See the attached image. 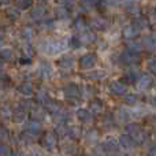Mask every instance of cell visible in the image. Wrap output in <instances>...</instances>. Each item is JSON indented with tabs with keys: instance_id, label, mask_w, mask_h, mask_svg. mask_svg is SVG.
<instances>
[{
	"instance_id": "cell-16",
	"label": "cell",
	"mask_w": 156,
	"mask_h": 156,
	"mask_svg": "<svg viewBox=\"0 0 156 156\" xmlns=\"http://www.w3.org/2000/svg\"><path fill=\"white\" fill-rule=\"evenodd\" d=\"M45 14H47V8L44 7L43 4H37V5H32L30 7V18L33 21H40V19L45 18Z\"/></svg>"
},
{
	"instance_id": "cell-28",
	"label": "cell",
	"mask_w": 156,
	"mask_h": 156,
	"mask_svg": "<svg viewBox=\"0 0 156 156\" xmlns=\"http://www.w3.org/2000/svg\"><path fill=\"white\" fill-rule=\"evenodd\" d=\"M103 105H104V103H103L100 99L94 97V99L90 101V105H89V111L92 112V115H93V116H96L97 114H100V112L103 111Z\"/></svg>"
},
{
	"instance_id": "cell-48",
	"label": "cell",
	"mask_w": 156,
	"mask_h": 156,
	"mask_svg": "<svg viewBox=\"0 0 156 156\" xmlns=\"http://www.w3.org/2000/svg\"><path fill=\"white\" fill-rule=\"evenodd\" d=\"M22 54H23V56L32 58L33 55H34L32 45H30V44H23V45H22Z\"/></svg>"
},
{
	"instance_id": "cell-33",
	"label": "cell",
	"mask_w": 156,
	"mask_h": 156,
	"mask_svg": "<svg viewBox=\"0 0 156 156\" xmlns=\"http://www.w3.org/2000/svg\"><path fill=\"white\" fill-rule=\"evenodd\" d=\"M48 99H49V94L45 89H38L34 94V100H36V103H38V104H44Z\"/></svg>"
},
{
	"instance_id": "cell-43",
	"label": "cell",
	"mask_w": 156,
	"mask_h": 156,
	"mask_svg": "<svg viewBox=\"0 0 156 156\" xmlns=\"http://www.w3.org/2000/svg\"><path fill=\"white\" fill-rule=\"evenodd\" d=\"M33 29L32 27H29V26H25V27H22L21 29V37L23 38V40H32V37H33Z\"/></svg>"
},
{
	"instance_id": "cell-17",
	"label": "cell",
	"mask_w": 156,
	"mask_h": 156,
	"mask_svg": "<svg viewBox=\"0 0 156 156\" xmlns=\"http://www.w3.org/2000/svg\"><path fill=\"white\" fill-rule=\"evenodd\" d=\"M81 45H92L97 41V34L93 32V30H85V32L81 33L80 37Z\"/></svg>"
},
{
	"instance_id": "cell-27",
	"label": "cell",
	"mask_w": 156,
	"mask_h": 156,
	"mask_svg": "<svg viewBox=\"0 0 156 156\" xmlns=\"http://www.w3.org/2000/svg\"><path fill=\"white\" fill-rule=\"evenodd\" d=\"M66 137L70 138V140H73V141L80 140V138L82 137V130H81L78 126H67Z\"/></svg>"
},
{
	"instance_id": "cell-1",
	"label": "cell",
	"mask_w": 156,
	"mask_h": 156,
	"mask_svg": "<svg viewBox=\"0 0 156 156\" xmlns=\"http://www.w3.org/2000/svg\"><path fill=\"white\" fill-rule=\"evenodd\" d=\"M125 129H126V134H129L134 145H143L148 140V133L136 122H127Z\"/></svg>"
},
{
	"instance_id": "cell-35",
	"label": "cell",
	"mask_w": 156,
	"mask_h": 156,
	"mask_svg": "<svg viewBox=\"0 0 156 156\" xmlns=\"http://www.w3.org/2000/svg\"><path fill=\"white\" fill-rule=\"evenodd\" d=\"M5 15H7V18L12 22L18 21L19 16H21V10H18L16 7H8L7 10H5Z\"/></svg>"
},
{
	"instance_id": "cell-6",
	"label": "cell",
	"mask_w": 156,
	"mask_h": 156,
	"mask_svg": "<svg viewBox=\"0 0 156 156\" xmlns=\"http://www.w3.org/2000/svg\"><path fill=\"white\" fill-rule=\"evenodd\" d=\"M41 145L44 147V149H47V151H49V152L55 151V148H56V145H58V137H56V134H55L54 132H47L43 136Z\"/></svg>"
},
{
	"instance_id": "cell-59",
	"label": "cell",
	"mask_w": 156,
	"mask_h": 156,
	"mask_svg": "<svg viewBox=\"0 0 156 156\" xmlns=\"http://www.w3.org/2000/svg\"><path fill=\"white\" fill-rule=\"evenodd\" d=\"M11 3V0H0V7H7Z\"/></svg>"
},
{
	"instance_id": "cell-62",
	"label": "cell",
	"mask_w": 156,
	"mask_h": 156,
	"mask_svg": "<svg viewBox=\"0 0 156 156\" xmlns=\"http://www.w3.org/2000/svg\"><path fill=\"white\" fill-rule=\"evenodd\" d=\"M40 3H47V2H49V0H38Z\"/></svg>"
},
{
	"instance_id": "cell-7",
	"label": "cell",
	"mask_w": 156,
	"mask_h": 156,
	"mask_svg": "<svg viewBox=\"0 0 156 156\" xmlns=\"http://www.w3.org/2000/svg\"><path fill=\"white\" fill-rule=\"evenodd\" d=\"M62 92H63L66 99H69V100H76L81 96V88L74 82L66 83V85L63 86Z\"/></svg>"
},
{
	"instance_id": "cell-15",
	"label": "cell",
	"mask_w": 156,
	"mask_h": 156,
	"mask_svg": "<svg viewBox=\"0 0 156 156\" xmlns=\"http://www.w3.org/2000/svg\"><path fill=\"white\" fill-rule=\"evenodd\" d=\"M76 116L82 125H90L94 119V116L92 115V112L88 108H78L76 112Z\"/></svg>"
},
{
	"instance_id": "cell-45",
	"label": "cell",
	"mask_w": 156,
	"mask_h": 156,
	"mask_svg": "<svg viewBox=\"0 0 156 156\" xmlns=\"http://www.w3.org/2000/svg\"><path fill=\"white\" fill-rule=\"evenodd\" d=\"M18 107H21L22 110H25L27 112V111L32 110L33 101H32V100H29V99H22V100H19V101H18Z\"/></svg>"
},
{
	"instance_id": "cell-24",
	"label": "cell",
	"mask_w": 156,
	"mask_h": 156,
	"mask_svg": "<svg viewBox=\"0 0 156 156\" xmlns=\"http://www.w3.org/2000/svg\"><path fill=\"white\" fill-rule=\"evenodd\" d=\"M54 15L56 19H62L63 21V19L70 18L71 11H70V8L65 7V5H58V7H55V10H54Z\"/></svg>"
},
{
	"instance_id": "cell-44",
	"label": "cell",
	"mask_w": 156,
	"mask_h": 156,
	"mask_svg": "<svg viewBox=\"0 0 156 156\" xmlns=\"http://www.w3.org/2000/svg\"><path fill=\"white\" fill-rule=\"evenodd\" d=\"M11 85V80L8 76H5V74H0V90H4V89L10 88Z\"/></svg>"
},
{
	"instance_id": "cell-26",
	"label": "cell",
	"mask_w": 156,
	"mask_h": 156,
	"mask_svg": "<svg viewBox=\"0 0 156 156\" xmlns=\"http://www.w3.org/2000/svg\"><path fill=\"white\" fill-rule=\"evenodd\" d=\"M118 144H119V147H122V148H125V149H132L136 147L134 143H133V140L129 137V134H126V133H122V134L118 137Z\"/></svg>"
},
{
	"instance_id": "cell-14",
	"label": "cell",
	"mask_w": 156,
	"mask_h": 156,
	"mask_svg": "<svg viewBox=\"0 0 156 156\" xmlns=\"http://www.w3.org/2000/svg\"><path fill=\"white\" fill-rule=\"evenodd\" d=\"M69 121H70V112L67 110H65V108H62L60 111H58L56 114L52 115V122L56 126H59V125H67Z\"/></svg>"
},
{
	"instance_id": "cell-20",
	"label": "cell",
	"mask_w": 156,
	"mask_h": 156,
	"mask_svg": "<svg viewBox=\"0 0 156 156\" xmlns=\"http://www.w3.org/2000/svg\"><path fill=\"white\" fill-rule=\"evenodd\" d=\"M76 65V59L71 55H63V56L59 58L58 60V66H59L62 70H71Z\"/></svg>"
},
{
	"instance_id": "cell-22",
	"label": "cell",
	"mask_w": 156,
	"mask_h": 156,
	"mask_svg": "<svg viewBox=\"0 0 156 156\" xmlns=\"http://www.w3.org/2000/svg\"><path fill=\"white\" fill-rule=\"evenodd\" d=\"M83 140L88 145H96L97 141H99V130L93 129V127L86 130L85 134H83Z\"/></svg>"
},
{
	"instance_id": "cell-39",
	"label": "cell",
	"mask_w": 156,
	"mask_h": 156,
	"mask_svg": "<svg viewBox=\"0 0 156 156\" xmlns=\"http://www.w3.org/2000/svg\"><path fill=\"white\" fill-rule=\"evenodd\" d=\"M11 111L12 108L8 104H2L0 105V118L2 119H10L11 118Z\"/></svg>"
},
{
	"instance_id": "cell-61",
	"label": "cell",
	"mask_w": 156,
	"mask_h": 156,
	"mask_svg": "<svg viewBox=\"0 0 156 156\" xmlns=\"http://www.w3.org/2000/svg\"><path fill=\"white\" fill-rule=\"evenodd\" d=\"M4 47V43H3V40H2V37H0V49Z\"/></svg>"
},
{
	"instance_id": "cell-37",
	"label": "cell",
	"mask_w": 156,
	"mask_h": 156,
	"mask_svg": "<svg viewBox=\"0 0 156 156\" xmlns=\"http://www.w3.org/2000/svg\"><path fill=\"white\" fill-rule=\"evenodd\" d=\"M138 77H140V74H138V71L136 70H130L129 73H126V76H125L123 81L122 82L126 85V83H136V81L138 80Z\"/></svg>"
},
{
	"instance_id": "cell-3",
	"label": "cell",
	"mask_w": 156,
	"mask_h": 156,
	"mask_svg": "<svg viewBox=\"0 0 156 156\" xmlns=\"http://www.w3.org/2000/svg\"><path fill=\"white\" fill-rule=\"evenodd\" d=\"M119 144L114 138H107L96 148V155H118Z\"/></svg>"
},
{
	"instance_id": "cell-9",
	"label": "cell",
	"mask_w": 156,
	"mask_h": 156,
	"mask_svg": "<svg viewBox=\"0 0 156 156\" xmlns=\"http://www.w3.org/2000/svg\"><path fill=\"white\" fill-rule=\"evenodd\" d=\"M37 73H38V76L41 78H44V80H49V78L54 76V66H52V63L48 62V60H41L37 67Z\"/></svg>"
},
{
	"instance_id": "cell-36",
	"label": "cell",
	"mask_w": 156,
	"mask_h": 156,
	"mask_svg": "<svg viewBox=\"0 0 156 156\" xmlns=\"http://www.w3.org/2000/svg\"><path fill=\"white\" fill-rule=\"evenodd\" d=\"M107 76V71L105 70H93L90 71V73L86 74V78L88 80H93V81H97V80H103V78H105Z\"/></svg>"
},
{
	"instance_id": "cell-10",
	"label": "cell",
	"mask_w": 156,
	"mask_h": 156,
	"mask_svg": "<svg viewBox=\"0 0 156 156\" xmlns=\"http://www.w3.org/2000/svg\"><path fill=\"white\" fill-rule=\"evenodd\" d=\"M88 25L93 30H96V32H105V30L110 27V22H108V19L101 18V16H93Z\"/></svg>"
},
{
	"instance_id": "cell-47",
	"label": "cell",
	"mask_w": 156,
	"mask_h": 156,
	"mask_svg": "<svg viewBox=\"0 0 156 156\" xmlns=\"http://www.w3.org/2000/svg\"><path fill=\"white\" fill-rule=\"evenodd\" d=\"M69 45L73 49H78V48H81V41H80V38H78V36H71L70 38H69Z\"/></svg>"
},
{
	"instance_id": "cell-55",
	"label": "cell",
	"mask_w": 156,
	"mask_h": 156,
	"mask_svg": "<svg viewBox=\"0 0 156 156\" xmlns=\"http://www.w3.org/2000/svg\"><path fill=\"white\" fill-rule=\"evenodd\" d=\"M19 63H21V65H32V58L21 56L19 58Z\"/></svg>"
},
{
	"instance_id": "cell-30",
	"label": "cell",
	"mask_w": 156,
	"mask_h": 156,
	"mask_svg": "<svg viewBox=\"0 0 156 156\" xmlns=\"http://www.w3.org/2000/svg\"><path fill=\"white\" fill-rule=\"evenodd\" d=\"M114 116H115L119 122H122V123H127L129 119L132 118V112H130L129 110H126V108H119V110L116 111V115H114Z\"/></svg>"
},
{
	"instance_id": "cell-50",
	"label": "cell",
	"mask_w": 156,
	"mask_h": 156,
	"mask_svg": "<svg viewBox=\"0 0 156 156\" xmlns=\"http://www.w3.org/2000/svg\"><path fill=\"white\" fill-rule=\"evenodd\" d=\"M101 122H103V125H112L114 122H115V116L110 112L104 114V115L101 116Z\"/></svg>"
},
{
	"instance_id": "cell-40",
	"label": "cell",
	"mask_w": 156,
	"mask_h": 156,
	"mask_svg": "<svg viewBox=\"0 0 156 156\" xmlns=\"http://www.w3.org/2000/svg\"><path fill=\"white\" fill-rule=\"evenodd\" d=\"M137 100H138V96L136 93H125L123 94V101H125V104H127V105H134L136 103H137Z\"/></svg>"
},
{
	"instance_id": "cell-25",
	"label": "cell",
	"mask_w": 156,
	"mask_h": 156,
	"mask_svg": "<svg viewBox=\"0 0 156 156\" xmlns=\"http://www.w3.org/2000/svg\"><path fill=\"white\" fill-rule=\"evenodd\" d=\"M30 116H32L33 121H37V122H43L47 116V112L44 111L43 107H32L30 110Z\"/></svg>"
},
{
	"instance_id": "cell-49",
	"label": "cell",
	"mask_w": 156,
	"mask_h": 156,
	"mask_svg": "<svg viewBox=\"0 0 156 156\" xmlns=\"http://www.w3.org/2000/svg\"><path fill=\"white\" fill-rule=\"evenodd\" d=\"M0 156H12V151H11L10 145L0 144Z\"/></svg>"
},
{
	"instance_id": "cell-21",
	"label": "cell",
	"mask_w": 156,
	"mask_h": 156,
	"mask_svg": "<svg viewBox=\"0 0 156 156\" xmlns=\"http://www.w3.org/2000/svg\"><path fill=\"white\" fill-rule=\"evenodd\" d=\"M16 92L25 97H30L34 94V88H33V85L29 81H23V82H21L16 86Z\"/></svg>"
},
{
	"instance_id": "cell-8",
	"label": "cell",
	"mask_w": 156,
	"mask_h": 156,
	"mask_svg": "<svg viewBox=\"0 0 156 156\" xmlns=\"http://www.w3.org/2000/svg\"><path fill=\"white\" fill-rule=\"evenodd\" d=\"M136 85H137L138 90H149V89L154 86V78L149 73H145V74H140L138 80L136 81Z\"/></svg>"
},
{
	"instance_id": "cell-32",
	"label": "cell",
	"mask_w": 156,
	"mask_h": 156,
	"mask_svg": "<svg viewBox=\"0 0 156 156\" xmlns=\"http://www.w3.org/2000/svg\"><path fill=\"white\" fill-rule=\"evenodd\" d=\"M137 34H138V32L130 23L126 25V26L122 29V36H123L126 40H129V38H136L137 37Z\"/></svg>"
},
{
	"instance_id": "cell-52",
	"label": "cell",
	"mask_w": 156,
	"mask_h": 156,
	"mask_svg": "<svg viewBox=\"0 0 156 156\" xmlns=\"http://www.w3.org/2000/svg\"><path fill=\"white\" fill-rule=\"evenodd\" d=\"M76 145H73L71 143H69V144H65L63 145V151L66 152V154H69V155H73V154H76Z\"/></svg>"
},
{
	"instance_id": "cell-54",
	"label": "cell",
	"mask_w": 156,
	"mask_h": 156,
	"mask_svg": "<svg viewBox=\"0 0 156 156\" xmlns=\"http://www.w3.org/2000/svg\"><path fill=\"white\" fill-rule=\"evenodd\" d=\"M80 11H81L82 14L90 12V5H89L88 3H81V4H80Z\"/></svg>"
},
{
	"instance_id": "cell-18",
	"label": "cell",
	"mask_w": 156,
	"mask_h": 156,
	"mask_svg": "<svg viewBox=\"0 0 156 156\" xmlns=\"http://www.w3.org/2000/svg\"><path fill=\"white\" fill-rule=\"evenodd\" d=\"M140 41H141V47H143V49H145V51L154 54L155 47H156V40H155V34H154V33H152V34L144 36Z\"/></svg>"
},
{
	"instance_id": "cell-57",
	"label": "cell",
	"mask_w": 156,
	"mask_h": 156,
	"mask_svg": "<svg viewBox=\"0 0 156 156\" xmlns=\"http://www.w3.org/2000/svg\"><path fill=\"white\" fill-rule=\"evenodd\" d=\"M156 155V149H155V144L152 143L151 144V147H149V149H148V156H155Z\"/></svg>"
},
{
	"instance_id": "cell-12",
	"label": "cell",
	"mask_w": 156,
	"mask_h": 156,
	"mask_svg": "<svg viewBox=\"0 0 156 156\" xmlns=\"http://www.w3.org/2000/svg\"><path fill=\"white\" fill-rule=\"evenodd\" d=\"M23 132L26 133V134L32 136V137H37L38 134L41 133V123L37 121H29L25 123V127H23Z\"/></svg>"
},
{
	"instance_id": "cell-19",
	"label": "cell",
	"mask_w": 156,
	"mask_h": 156,
	"mask_svg": "<svg viewBox=\"0 0 156 156\" xmlns=\"http://www.w3.org/2000/svg\"><path fill=\"white\" fill-rule=\"evenodd\" d=\"M26 118H27V112L25 110H22L18 105H16L15 108H12L10 119H12L14 123H23V122L26 121Z\"/></svg>"
},
{
	"instance_id": "cell-34",
	"label": "cell",
	"mask_w": 156,
	"mask_h": 156,
	"mask_svg": "<svg viewBox=\"0 0 156 156\" xmlns=\"http://www.w3.org/2000/svg\"><path fill=\"white\" fill-rule=\"evenodd\" d=\"M125 11H126L127 14H130V15L137 16L138 14H140V7H138L136 3H133V0H132V2L125 3Z\"/></svg>"
},
{
	"instance_id": "cell-58",
	"label": "cell",
	"mask_w": 156,
	"mask_h": 156,
	"mask_svg": "<svg viewBox=\"0 0 156 156\" xmlns=\"http://www.w3.org/2000/svg\"><path fill=\"white\" fill-rule=\"evenodd\" d=\"M100 2L101 0H85V3H88L89 5H97V4H100Z\"/></svg>"
},
{
	"instance_id": "cell-60",
	"label": "cell",
	"mask_w": 156,
	"mask_h": 156,
	"mask_svg": "<svg viewBox=\"0 0 156 156\" xmlns=\"http://www.w3.org/2000/svg\"><path fill=\"white\" fill-rule=\"evenodd\" d=\"M3 70H4V65H3V62L0 60V74L3 73Z\"/></svg>"
},
{
	"instance_id": "cell-56",
	"label": "cell",
	"mask_w": 156,
	"mask_h": 156,
	"mask_svg": "<svg viewBox=\"0 0 156 156\" xmlns=\"http://www.w3.org/2000/svg\"><path fill=\"white\" fill-rule=\"evenodd\" d=\"M105 4L110 7H118L121 4V0H105Z\"/></svg>"
},
{
	"instance_id": "cell-38",
	"label": "cell",
	"mask_w": 156,
	"mask_h": 156,
	"mask_svg": "<svg viewBox=\"0 0 156 156\" xmlns=\"http://www.w3.org/2000/svg\"><path fill=\"white\" fill-rule=\"evenodd\" d=\"M38 25H40V27L43 30H52L55 27V21L49 18H43L38 21Z\"/></svg>"
},
{
	"instance_id": "cell-41",
	"label": "cell",
	"mask_w": 156,
	"mask_h": 156,
	"mask_svg": "<svg viewBox=\"0 0 156 156\" xmlns=\"http://www.w3.org/2000/svg\"><path fill=\"white\" fill-rule=\"evenodd\" d=\"M15 4L18 10H27L33 5V0H15Z\"/></svg>"
},
{
	"instance_id": "cell-2",
	"label": "cell",
	"mask_w": 156,
	"mask_h": 156,
	"mask_svg": "<svg viewBox=\"0 0 156 156\" xmlns=\"http://www.w3.org/2000/svg\"><path fill=\"white\" fill-rule=\"evenodd\" d=\"M65 48H66V44L63 43L62 40H56V38L44 40V41H41L40 45H38V49L47 55H56V54H59L60 51H63Z\"/></svg>"
},
{
	"instance_id": "cell-4",
	"label": "cell",
	"mask_w": 156,
	"mask_h": 156,
	"mask_svg": "<svg viewBox=\"0 0 156 156\" xmlns=\"http://www.w3.org/2000/svg\"><path fill=\"white\" fill-rule=\"evenodd\" d=\"M119 62L123 66H134L141 62V54L140 52H132L125 49L119 54Z\"/></svg>"
},
{
	"instance_id": "cell-23",
	"label": "cell",
	"mask_w": 156,
	"mask_h": 156,
	"mask_svg": "<svg viewBox=\"0 0 156 156\" xmlns=\"http://www.w3.org/2000/svg\"><path fill=\"white\" fill-rule=\"evenodd\" d=\"M130 25H132V26L134 27L138 33H140L141 30H144L147 26H149V22H148V19H145V18H143V16L137 15V16H134V18H133V21L130 22Z\"/></svg>"
},
{
	"instance_id": "cell-53",
	"label": "cell",
	"mask_w": 156,
	"mask_h": 156,
	"mask_svg": "<svg viewBox=\"0 0 156 156\" xmlns=\"http://www.w3.org/2000/svg\"><path fill=\"white\" fill-rule=\"evenodd\" d=\"M7 138H10V132L5 127L0 126V140H7Z\"/></svg>"
},
{
	"instance_id": "cell-13",
	"label": "cell",
	"mask_w": 156,
	"mask_h": 156,
	"mask_svg": "<svg viewBox=\"0 0 156 156\" xmlns=\"http://www.w3.org/2000/svg\"><path fill=\"white\" fill-rule=\"evenodd\" d=\"M43 108L44 111H45L47 114H51V115H54V114H56L58 111L62 110V103L59 101V100H55V99H48L45 103L43 104Z\"/></svg>"
},
{
	"instance_id": "cell-46",
	"label": "cell",
	"mask_w": 156,
	"mask_h": 156,
	"mask_svg": "<svg viewBox=\"0 0 156 156\" xmlns=\"http://www.w3.org/2000/svg\"><path fill=\"white\" fill-rule=\"evenodd\" d=\"M11 58H12V51H11L10 48H4V47H3V48L0 49V59L2 60H10Z\"/></svg>"
},
{
	"instance_id": "cell-29",
	"label": "cell",
	"mask_w": 156,
	"mask_h": 156,
	"mask_svg": "<svg viewBox=\"0 0 156 156\" xmlns=\"http://www.w3.org/2000/svg\"><path fill=\"white\" fill-rule=\"evenodd\" d=\"M126 49H127V51L140 52V54H141V51H143L141 41L140 40H136V38H129V40H126Z\"/></svg>"
},
{
	"instance_id": "cell-31",
	"label": "cell",
	"mask_w": 156,
	"mask_h": 156,
	"mask_svg": "<svg viewBox=\"0 0 156 156\" xmlns=\"http://www.w3.org/2000/svg\"><path fill=\"white\" fill-rule=\"evenodd\" d=\"M73 25H74L77 32H80V33H82V32H85V30L89 29V25H88V22L85 21L83 16H77V18L74 19Z\"/></svg>"
},
{
	"instance_id": "cell-11",
	"label": "cell",
	"mask_w": 156,
	"mask_h": 156,
	"mask_svg": "<svg viewBox=\"0 0 156 156\" xmlns=\"http://www.w3.org/2000/svg\"><path fill=\"white\" fill-rule=\"evenodd\" d=\"M108 92L112 96H123L127 92V86L122 81H111L108 83Z\"/></svg>"
},
{
	"instance_id": "cell-42",
	"label": "cell",
	"mask_w": 156,
	"mask_h": 156,
	"mask_svg": "<svg viewBox=\"0 0 156 156\" xmlns=\"http://www.w3.org/2000/svg\"><path fill=\"white\" fill-rule=\"evenodd\" d=\"M147 70L151 76H155L156 74V59L155 56H151L148 60H147Z\"/></svg>"
},
{
	"instance_id": "cell-5",
	"label": "cell",
	"mask_w": 156,
	"mask_h": 156,
	"mask_svg": "<svg viewBox=\"0 0 156 156\" xmlns=\"http://www.w3.org/2000/svg\"><path fill=\"white\" fill-rule=\"evenodd\" d=\"M97 63V55L96 54H85L78 59V66L81 70H90L94 67V65Z\"/></svg>"
},
{
	"instance_id": "cell-51",
	"label": "cell",
	"mask_w": 156,
	"mask_h": 156,
	"mask_svg": "<svg viewBox=\"0 0 156 156\" xmlns=\"http://www.w3.org/2000/svg\"><path fill=\"white\" fill-rule=\"evenodd\" d=\"M55 3H56L58 5H65V7L70 8L76 4V0H55Z\"/></svg>"
}]
</instances>
